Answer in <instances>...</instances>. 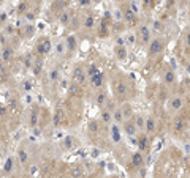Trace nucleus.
<instances>
[{
	"label": "nucleus",
	"instance_id": "nucleus-1",
	"mask_svg": "<svg viewBox=\"0 0 190 178\" xmlns=\"http://www.w3.org/2000/svg\"><path fill=\"white\" fill-rule=\"evenodd\" d=\"M163 47H165V43H163L162 38H154V40L149 41V54L150 55L162 52V51H163Z\"/></svg>",
	"mask_w": 190,
	"mask_h": 178
},
{
	"label": "nucleus",
	"instance_id": "nucleus-2",
	"mask_svg": "<svg viewBox=\"0 0 190 178\" xmlns=\"http://www.w3.org/2000/svg\"><path fill=\"white\" fill-rule=\"evenodd\" d=\"M138 38H139V41H141L143 44H146L150 41V29L147 25H143V27H139V33H138Z\"/></svg>",
	"mask_w": 190,
	"mask_h": 178
},
{
	"label": "nucleus",
	"instance_id": "nucleus-3",
	"mask_svg": "<svg viewBox=\"0 0 190 178\" xmlns=\"http://www.w3.org/2000/svg\"><path fill=\"white\" fill-rule=\"evenodd\" d=\"M124 131H125V134L127 136H135L136 134V126H135V123L133 121H130V120H125V123H124Z\"/></svg>",
	"mask_w": 190,
	"mask_h": 178
},
{
	"label": "nucleus",
	"instance_id": "nucleus-4",
	"mask_svg": "<svg viewBox=\"0 0 190 178\" xmlns=\"http://www.w3.org/2000/svg\"><path fill=\"white\" fill-rule=\"evenodd\" d=\"M182 106H184V99L181 96H176V98H173L170 101V110L176 112V110H179L182 107Z\"/></svg>",
	"mask_w": 190,
	"mask_h": 178
},
{
	"label": "nucleus",
	"instance_id": "nucleus-5",
	"mask_svg": "<svg viewBox=\"0 0 190 178\" xmlns=\"http://www.w3.org/2000/svg\"><path fill=\"white\" fill-rule=\"evenodd\" d=\"M143 164H144V158H143L141 151L133 153V156H132V165L133 167H143Z\"/></svg>",
	"mask_w": 190,
	"mask_h": 178
},
{
	"label": "nucleus",
	"instance_id": "nucleus-6",
	"mask_svg": "<svg viewBox=\"0 0 190 178\" xmlns=\"http://www.w3.org/2000/svg\"><path fill=\"white\" fill-rule=\"evenodd\" d=\"M122 13H124V18H125V21L128 22V24H135V21H136V13H135L132 8H125Z\"/></svg>",
	"mask_w": 190,
	"mask_h": 178
},
{
	"label": "nucleus",
	"instance_id": "nucleus-7",
	"mask_svg": "<svg viewBox=\"0 0 190 178\" xmlns=\"http://www.w3.org/2000/svg\"><path fill=\"white\" fill-rule=\"evenodd\" d=\"M155 128H157V121H155L154 117H147L146 118V125H144V129H146L149 134H152L155 131Z\"/></svg>",
	"mask_w": 190,
	"mask_h": 178
},
{
	"label": "nucleus",
	"instance_id": "nucleus-8",
	"mask_svg": "<svg viewBox=\"0 0 190 178\" xmlns=\"http://www.w3.org/2000/svg\"><path fill=\"white\" fill-rule=\"evenodd\" d=\"M114 87H116L117 96H125V93H127V85L124 84V82H122V81H116V82H114Z\"/></svg>",
	"mask_w": 190,
	"mask_h": 178
},
{
	"label": "nucleus",
	"instance_id": "nucleus-9",
	"mask_svg": "<svg viewBox=\"0 0 190 178\" xmlns=\"http://www.w3.org/2000/svg\"><path fill=\"white\" fill-rule=\"evenodd\" d=\"M111 137H113V142L114 143H119L120 142V129H119V126H117L116 123L111 126Z\"/></svg>",
	"mask_w": 190,
	"mask_h": 178
},
{
	"label": "nucleus",
	"instance_id": "nucleus-10",
	"mask_svg": "<svg viewBox=\"0 0 190 178\" xmlns=\"http://www.w3.org/2000/svg\"><path fill=\"white\" fill-rule=\"evenodd\" d=\"M113 121L116 125H120V123H124V115H122V110H120V107L119 109H114L113 110Z\"/></svg>",
	"mask_w": 190,
	"mask_h": 178
},
{
	"label": "nucleus",
	"instance_id": "nucleus-11",
	"mask_svg": "<svg viewBox=\"0 0 190 178\" xmlns=\"http://www.w3.org/2000/svg\"><path fill=\"white\" fill-rule=\"evenodd\" d=\"M184 126H186V120H184V117H177L176 121H174V131L181 132L184 129Z\"/></svg>",
	"mask_w": 190,
	"mask_h": 178
},
{
	"label": "nucleus",
	"instance_id": "nucleus-12",
	"mask_svg": "<svg viewBox=\"0 0 190 178\" xmlns=\"http://www.w3.org/2000/svg\"><path fill=\"white\" fill-rule=\"evenodd\" d=\"M135 126H136V129H144V125H146V118H144V115H136V118H135Z\"/></svg>",
	"mask_w": 190,
	"mask_h": 178
},
{
	"label": "nucleus",
	"instance_id": "nucleus-13",
	"mask_svg": "<svg viewBox=\"0 0 190 178\" xmlns=\"http://www.w3.org/2000/svg\"><path fill=\"white\" fill-rule=\"evenodd\" d=\"M75 79H76V82L82 84V82L86 81V73H84L81 68H76V69H75Z\"/></svg>",
	"mask_w": 190,
	"mask_h": 178
},
{
	"label": "nucleus",
	"instance_id": "nucleus-14",
	"mask_svg": "<svg viewBox=\"0 0 190 178\" xmlns=\"http://www.w3.org/2000/svg\"><path fill=\"white\" fill-rule=\"evenodd\" d=\"M116 57L119 58V60H125V57H127V49L124 46H117L116 47Z\"/></svg>",
	"mask_w": 190,
	"mask_h": 178
},
{
	"label": "nucleus",
	"instance_id": "nucleus-15",
	"mask_svg": "<svg viewBox=\"0 0 190 178\" xmlns=\"http://www.w3.org/2000/svg\"><path fill=\"white\" fill-rule=\"evenodd\" d=\"M147 143H149V140H147V137L146 136H141L138 139V148H139V151H144V150L147 148Z\"/></svg>",
	"mask_w": 190,
	"mask_h": 178
},
{
	"label": "nucleus",
	"instance_id": "nucleus-16",
	"mask_svg": "<svg viewBox=\"0 0 190 178\" xmlns=\"http://www.w3.org/2000/svg\"><path fill=\"white\" fill-rule=\"evenodd\" d=\"M122 110V115H124V120H130V117L133 115V110H132V107L130 106H124V109H120Z\"/></svg>",
	"mask_w": 190,
	"mask_h": 178
},
{
	"label": "nucleus",
	"instance_id": "nucleus-17",
	"mask_svg": "<svg viewBox=\"0 0 190 178\" xmlns=\"http://www.w3.org/2000/svg\"><path fill=\"white\" fill-rule=\"evenodd\" d=\"M102 118H103L105 123H111V121H113V112H111V110H103Z\"/></svg>",
	"mask_w": 190,
	"mask_h": 178
},
{
	"label": "nucleus",
	"instance_id": "nucleus-18",
	"mask_svg": "<svg viewBox=\"0 0 190 178\" xmlns=\"http://www.w3.org/2000/svg\"><path fill=\"white\" fill-rule=\"evenodd\" d=\"M165 82H166V84L174 82V71H166V73H165Z\"/></svg>",
	"mask_w": 190,
	"mask_h": 178
},
{
	"label": "nucleus",
	"instance_id": "nucleus-19",
	"mask_svg": "<svg viewBox=\"0 0 190 178\" xmlns=\"http://www.w3.org/2000/svg\"><path fill=\"white\" fill-rule=\"evenodd\" d=\"M67 44H68V49H70V51H73V49L76 47V40H75V36H68Z\"/></svg>",
	"mask_w": 190,
	"mask_h": 178
},
{
	"label": "nucleus",
	"instance_id": "nucleus-20",
	"mask_svg": "<svg viewBox=\"0 0 190 178\" xmlns=\"http://www.w3.org/2000/svg\"><path fill=\"white\" fill-rule=\"evenodd\" d=\"M114 18H116V21H122L124 19V13H122L120 10H116L114 11Z\"/></svg>",
	"mask_w": 190,
	"mask_h": 178
},
{
	"label": "nucleus",
	"instance_id": "nucleus-21",
	"mask_svg": "<svg viewBox=\"0 0 190 178\" xmlns=\"http://www.w3.org/2000/svg\"><path fill=\"white\" fill-rule=\"evenodd\" d=\"M94 24H95L94 18H87V19H86V29H92Z\"/></svg>",
	"mask_w": 190,
	"mask_h": 178
},
{
	"label": "nucleus",
	"instance_id": "nucleus-22",
	"mask_svg": "<svg viewBox=\"0 0 190 178\" xmlns=\"http://www.w3.org/2000/svg\"><path fill=\"white\" fill-rule=\"evenodd\" d=\"M105 101H106V95H105V93H100L98 98H97V103H98V104H103Z\"/></svg>",
	"mask_w": 190,
	"mask_h": 178
},
{
	"label": "nucleus",
	"instance_id": "nucleus-23",
	"mask_svg": "<svg viewBox=\"0 0 190 178\" xmlns=\"http://www.w3.org/2000/svg\"><path fill=\"white\" fill-rule=\"evenodd\" d=\"M143 2V5L146 8H150V7H154V0H141Z\"/></svg>",
	"mask_w": 190,
	"mask_h": 178
},
{
	"label": "nucleus",
	"instance_id": "nucleus-24",
	"mask_svg": "<svg viewBox=\"0 0 190 178\" xmlns=\"http://www.w3.org/2000/svg\"><path fill=\"white\" fill-rule=\"evenodd\" d=\"M91 131H95V132L98 131V123H97V121H92V123H91Z\"/></svg>",
	"mask_w": 190,
	"mask_h": 178
},
{
	"label": "nucleus",
	"instance_id": "nucleus-25",
	"mask_svg": "<svg viewBox=\"0 0 190 178\" xmlns=\"http://www.w3.org/2000/svg\"><path fill=\"white\" fill-rule=\"evenodd\" d=\"M154 29H155V30H163V27H162V22L155 21V22H154Z\"/></svg>",
	"mask_w": 190,
	"mask_h": 178
},
{
	"label": "nucleus",
	"instance_id": "nucleus-26",
	"mask_svg": "<svg viewBox=\"0 0 190 178\" xmlns=\"http://www.w3.org/2000/svg\"><path fill=\"white\" fill-rule=\"evenodd\" d=\"M124 44H125V41H124V38H117V40H116V46H124Z\"/></svg>",
	"mask_w": 190,
	"mask_h": 178
},
{
	"label": "nucleus",
	"instance_id": "nucleus-27",
	"mask_svg": "<svg viewBox=\"0 0 190 178\" xmlns=\"http://www.w3.org/2000/svg\"><path fill=\"white\" fill-rule=\"evenodd\" d=\"M68 18H70V13L67 11V13L62 16V22H64V24H67V21H68Z\"/></svg>",
	"mask_w": 190,
	"mask_h": 178
},
{
	"label": "nucleus",
	"instance_id": "nucleus-28",
	"mask_svg": "<svg viewBox=\"0 0 190 178\" xmlns=\"http://www.w3.org/2000/svg\"><path fill=\"white\" fill-rule=\"evenodd\" d=\"M128 43H136V36L135 35H128Z\"/></svg>",
	"mask_w": 190,
	"mask_h": 178
},
{
	"label": "nucleus",
	"instance_id": "nucleus-29",
	"mask_svg": "<svg viewBox=\"0 0 190 178\" xmlns=\"http://www.w3.org/2000/svg\"><path fill=\"white\" fill-rule=\"evenodd\" d=\"M81 5L82 7H87V5H91V0H81Z\"/></svg>",
	"mask_w": 190,
	"mask_h": 178
},
{
	"label": "nucleus",
	"instance_id": "nucleus-30",
	"mask_svg": "<svg viewBox=\"0 0 190 178\" xmlns=\"http://www.w3.org/2000/svg\"><path fill=\"white\" fill-rule=\"evenodd\" d=\"M67 139H68V140H67V147H71V145H73V140H71V137H67Z\"/></svg>",
	"mask_w": 190,
	"mask_h": 178
},
{
	"label": "nucleus",
	"instance_id": "nucleus-31",
	"mask_svg": "<svg viewBox=\"0 0 190 178\" xmlns=\"http://www.w3.org/2000/svg\"><path fill=\"white\" fill-rule=\"evenodd\" d=\"M186 41H187V46L190 47V33H189V35H187V38H186Z\"/></svg>",
	"mask_w": 190,
	"mask_h": 178
}]
</instances>
